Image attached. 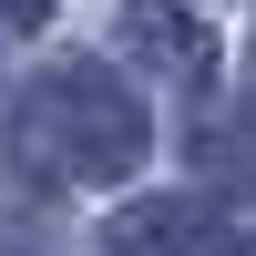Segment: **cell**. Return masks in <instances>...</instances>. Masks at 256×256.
I'll use <instances>...</instances> for the list:
<instances>
[{
  "instance_id": "1",
  "label": "cell",
  "mask_w": 256,
  "mask_h": 256,
  "mask_svg": "<svg viewBox=\"0 0 256 256\" xmlns=\"http://www.w3.org/2000/svg\"><path fill=\"white\" fill-rule=\"evenodd\" d=\"M10 164L31 184H113L144 164V102L102 62H52L10 102Z\"/></svg>"
},
{
  "instance_id": "2",
  "label": "cell",
  "mask_w": 256,
  "mask_h": 256,
  "mask_svg": "<svg viewBox=\"0 0 256 256\" xmlns=\"http://www.w3.org/2000/svg\"><path fill=\"white\" fill-rule=\"evenodd\" d=\"M113 52L134 72H154L164 92H205L216 82V31H205L184 0H123L113 10Z\"/></svg>"
},
{
  "instance_id": "3",
  "label": "cell",
  "mask_w": 256,
  "mask_h": 256,
  "mask_svg": "<svg viewBox=\"0 0 256 256\" xmlns=\"http://www.w3.org/2000/svg\"><path fill=\"white\" fill-rule=\"evenodd\" d=\"M113 256H246V246L205 195H154L113 216Z\"/></svg>"
},
{
  "instance_id": "4",
  "label": "cell",
  "mask_w": 256,
  "mask_h": 256,
  "mask_svg": "<svg viewBox=\"0 0 256 256\" xmlns=\"http://www.w3.org/2000/svg\"><path fill=\"white\" fill-rule=\"evenodd\" d=\"M52 20V0H0V31H41Z\"/></svg>"
}]
</instances>
